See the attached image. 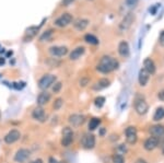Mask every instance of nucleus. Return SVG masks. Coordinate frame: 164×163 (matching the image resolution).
Instances as JSON below:
<instances>
[{
	"label": "nucleus",
	"instance_id": "obj_1",
	"mask_svg": "<svg viewBox=\"0 0 164 163\" xmlns=\"http://www.w3.org/2000/svg\"><path fill=\"white\" fill-rule=\"evenodd\" d=\"M119 62L115 59V58L111 57V56H103L97 64L96 69L102 73H109V72L114 71V70L118 69Z\"/></svg>",
	"mask_w": 164,
	"mask_h": 163
},
{
	"label": "nucleus",
	"instance_id": "obj_2",
	"mask_svg": "<svg viewBox=\"0 0 164 163\" xmlns=\"http://www.w3.org/2000/svg\"><path fill=\"white\" fill-rule=\"evenodd\" d=\"M56 81H57V77H56L55 74L46 73L39 80V88L41 90H43V91H45L48 88H51Z\"/></svg>",
	"mask_w": 164,
	"mask_h": 163
},
{
	"label": "nucleus",
	"instance_id": "obj_3",
	"mask_svg": "<svg viewBox=\"0 0 164 163\" xmlns=\"http://www.w3.org/2000/svg\"><path fill=\"white\" fill-rule=\"evenodd\" d=\"M73 130L70 127H65L61 130V140L60 144L63 147H69L73 142Z\"/></svg>",
	"mask_w": 164,
	"mask_h": 163
},
{
	"label": "nucleus",
	"instance_id": "obj_4",
	"mask_svg": "<svg viewBox=\"0 0 164 163\" xmlns=\"http://www.w3.org/2000/svg\"><path fill=\"white\" fill-rule=\"evenodd\" d=\"M133 107H135L136 113L139 114V115H145V114H147L148 111H149V105L146 102V100L142 98H139V96L136 98L135 103H133Z\"/></svg>",
	"mask_w": 164,
	"mask_h": 163
},
{
	"label": "nucleus",
	"instance_id": "obj_5",
	"mask_svg": "<svg viewBox=\"0 0 164 163\" xmlns=\"http://www.w3.org/2000/svg\"><path fill=\"white\" fill-rule=\"evenodd\" d=\"M133 21H135V15H133V12L127 13V15H125V18L121 20V23H119V27H118L119 31L126 32L127 30H129V27H131V24L133 23Z\"/></svg>",
	"mask_w": 164,
	"mask_h": 163
},
{
	"label": "nucleus",
	"instance_id": "obj_6",
	"mask_svg": "<svg viewBox=\"0 0 164 163\" xmlns=\"http://www.w3.org/2000/svg\"><path fill=\"white\" fill-rule=\"evenodd\" d=\"M126 135V141L129 144H135L138 140V134H137V128L135 126H129L126 128L125 130Z\"/></svg>",
	"mask_w": 164,
	"mask_h": 163
},
{
	"label": "nucleus",
	"instance_id": "obj_7",
	"mask_svg": "<svg viewBox=\"0 0 164 163\" xmlns=\"http://www.w3.org/2000/svg\"><path fill=\"white\" fill-rule=\"evenodd\" d=\"M31 156V151L27 148H20L14 154V161L17 163H24Z\"/></svg>",
	"mask_w": 164,
	"mask_h": 163
},
{
	"label": "nucleus",
	"instance_id": "obj_8",
	"mask_svg": "<svg viewBox=\"0 0 164 163\" xmlns=\"http://www.w3.org/2000/svg\"><path fill=\"white\" fill-rule=\"evenodd\" d=\"M81 146H82V148L87 149V150H91V149L94 148V146H95L94 135L85 134L81 139Z\"/></svg>",
	"mask_w": 164,
	"mask_h": 163
},
{
	"label": "nucleus",
	"instance_id": "obj_9",
	"mask_svg": "<svg viewBox=\"0 0 164 163\" xmlns=\"http://www.w3.org/2000/svg\"><path fill=\"white\" fill-rule=\"evenodd\" d=\"M32 117L35 120H37V122L44 123L47 119V114H46L43 106H37V107H35L32 111Z\"/></svg>",
	"mask_w": 164,
	"mask_h": 163
},
{
	"label": "nucleus",
	"instance_id": "obj_10",
	"mask_svg": "<svg viewBox=\"0 0 164 163\" xmlns=\"http://www.w3.org/2000/svg\"><path fill=\"white\" fill-rule=\"evenodd\" d=\"M72 22V15H70V13H63L60 17H58L57 19L55 20V25L59 27H67L68 24H70Z\"/></svg>",
	"mask_w": 164,
	"mask_h": 163
},
{
	"label": "nucleus",
	"instance_id": "obj_11",
	"mask_svg": "<svg viewBox=\"0 0 164 163\" xmlns=\"http://www.w3.org/2000/svg\"><path fill=\"white\" fill-rule=\"evenodd\" d=\"M20 137H21V132H20V130L11 129L5 137H3V140H5L6 144H14L15 141H18V140L20 139Z\"/></svg>",
	"mask_w": 164,
	"mask_h": 163
},
{
	"label": "nucleus",
	"instance_id": "obj_12",
	"mask_svg": "<svg viewBox=\"0 0 164 163\" xmlns=\"http://www.w3.org/2000/svg\"><path fill=\"white\" fill-rule=\"evenodd\" d=\"M68 122L73 127H79L85 122V117L84 115H81V114H71L68 118Z\"/></svg>",
	"mask_w": 164,
	"mask_h": 163
},
{
	"label": "nucleus",
	"instance_id": "obj_13",
	"mask_svg": "<svg viewBox=\"0 0 164 163\" xmlns=\"http://www.w3.org/2000/svg\"><path fill=\"white\" fill-rule=\"evenodd\" d=\"M48 52L54 57H63L68 53V48L66 46H51L49 47Z\"/></svg>",
	"mask_w": 164,
	"mask_h": 163
},
{
	"label": "nucleus",
	"instance_id": "obj_14",
	"mask_svg": "<svg viewBox=\"0 0 164 163\" xmlns=\"http://www.w3.org/2000/svg\"><path fill=\"white\" fill-rule=\"evenodd\" d=\"M159 142H160V138H157V137H149L147 140L145 141L143 144V147L147 151H152V150H154L158 146H159Z\"/></svg>",
	"mask_w": 164,
	"mask_h": 163
},
{
	"label": "nucleus",
	"instance_id": "obj_15",
	"mask_svg": "<svg viewBox=\"0 0 164 163\" xmlns=\"http://www.w3.org/2000/svg\"><path fill=\"white\" fill-rule=\"evenodd\" d=\"M51 94L49 93L48 91H42L41 93L39 94V96H37L36 98V103H37V106H44L46 105V104L48 103L49 101H51Z\"/></svg>",
	"mask_w": 164,
	"mask_h": 163
},
{
	"label": "nucleus",
	"instance_id": "obj_16",
	"mask_svg": "<svg viewBox=\"0 0 164 163\" xmlns=\"http://www.w3.org/2000/svg\"><path fill=\"white\" fill-rule=\"evenodd\" d=\"M149 132L151 134V136L157 137V138H161L162 136H164V126L163 125H154V126H151L149 129Z\"/></svg>",
	"mask_w": 164,
	"mask_h": 163
},
{
	"label": "nucleus",
	"instance_id": "obj_17",
	"mask_svg": "<svg viewBox=\"0 0 164 163\" xmlns=\"http://www.w3.org/2000/svg\"><path fill=\"white\" fill-rule=\"evenodd\" d=\"M89 23H90L89 20L83 19V18H78L77 20L73 21V27L78 31H83V30H85L88 27Z\"/></svg>",
	"mask_w": 164,
	"mask_h": 163
},
{
	"label": "nucleus",
	"instance_id": "obj_18",
	"mask_svg": "<svg viewBox=\"0 0 164 163\" xmlns=\"http://www.w3.org/2000/svg\"><path fill=\"white\" fill-rule=\"evenodd\" d=\"M39 30V27H35V25H32V27H27V31H25V35H24V41L29 42L31 41L33 37H35Z\"/></svg>",
	"mask_w": 164,
	"mask_h": 163
},
{
	"label": "nucleus",
	"instance_id": "obj_19",
	"mask_svg": "<svg viewBox=\"0 0 164 163\" xmlns=\"http://www.w3.org/2000/svg\"><path fill=\"white\" fill-rule=\"evenodd\" d=\"M118 53L121 57H128L129 54H130V48H129V45L126 41H121V43L118 44Z\"/></svg>",
	"mask_w": 164,
	"mask_h": 163
},
{
	"label": "nucleus",
	"instance_id": "obj_20",
	"mask_svg": "<svg viewBox=\"0 0 164 163\" xmlns=\"http://www.w3.org/2000/svg\"><path fill=\"white\" fill-rule=\"evenodd\" d=\"M143 69H145L146 71H148L149 74L155 73L157 68H155L154 62H153V60H152L151 58H146V59L143 60Z\"/></svg>",
	"mask_w": 164,
	"mask_h": 163
},
{
	"label": "nucleus",
	"instance_id": "obj_21",
	"mask_svg": "<svg viewBox=\"0 0 164 163\" xmlns=\"http://www.w3.org/2000/svg\"><path fill=\"white\" fill-rule=\"evenodd\" d=\"M150 74L148 73V71H146L143 68H141L139 71V76H138V81H139V84L141 86H147L148 81H149Z\"/></svg>",
	"mask_w": 164,
	"mask_h": 163
},
{
	"label": "nucleus",
	"instance_id": "obj_22",
	"mask_svg": "<svg viewBox=\"0 0 164 163\" xmlns=\"http://www.w3.org/2000/svg\"><path fill=\"white\" fill-rule=\"evenodd\" d=\"M84 52H85V48L83 47V46H78V47H76L75 49H72V52L70 53V55H69L70 60H77L78 58H80L83 54H84Z\"/></svg>",
	"mask_w": 164,
	"mask_h": 163
},
{
	"label": "nucleus",
	"instance_id": "obj_23",
	"mask_svg": "<svg viewBox=\"0 0 164 163\" xmlns=\"http://www.w3.org/2000/svg\"><path fill=\"white\" fill-rule=\"evenodd\" d=\"M109 84H111V81H109V79H106V78H102V79H100L99 81L93 86V90H95V91H100V90L106 89L107 86H109Z\"/></svg>",
	"mask_w": 164,
	"mask_h": 163
},
{
	"label": "nucleus",
	"instance_id": "obj_24",
	"mask_svg": "<svg viewBox=\"0 0 164 163\" xmlns=\"http://www.w3.org/2000/svg\"><path fill=\"white\" fill-rule=\"evenodd\" d=\"M53 34H54L53 30L44 31L43 33H42V35L39 36V41L41 42H49L51 39H53Z\"/></svg>",
	"mask_w": 164,
	"mask_h": 163
},
{
	"label": "nucleus",
	"instance_id": "obj_25",
	"mask_svg": "<svg viewBox=\"0 0 164 163\" xmlns=\"http://www.w3.org/2000/svg\"><path fill=\"white\" fill-rule=\"evenodd\" d=\"M45 64L51 68H57V67L60 66L61 61L60 60H57L56 58H54V57H49L48 59L45 60Z\"/></svg>",
	"mask_w": 164,
	"mask_h": 163
},
{
	"label": "nucleus",
	"instance_id": "obj_26",
	"mask_svg": "<svg viewBox=\"0 0 164 163\" xmlns=\"http://www.w3.org/2000/svg\"><path fill=\"white\" fill-rule=\"evenodd\" d=\"M84 41L92 45H97L99 44V39L96 36H94L93 34H85L84 35Z\"/></svg>",
	"mask_w": 164,
	"mask_h": 163
},
{
	"label": "nucleus",
	"instance_id": "obj_27",
	"mask_svg": "<svg viewBox=\"0 0 164 163\" xmlns=\"http://www.w3.org/2000/svg\"><path fill=\"white\" fill-rule=\"evenodd\" d=\"M101 124V119L97 117H93L90 119V123H89V130H95L97 127H99V125Z\"/></svg>",
	"mask_w": 164,
	"mask_h": 163
},
{
	"label": "nucleus",
	"instance_id": "obj_28",
	"mask_svg": "<svg viewBox=\"0 0 164 163\" xmlns=\"http://www.w3.org/2000/svg\"><path fill=\"white\" fill-rule=\"evenodd\" d=\"M164 118V107H159L155 111L154 115H153V120L159 122V120L163 119Z\"/></svg>",
	"mask_w": 164,
	"mask_h": 163
},
{
	"label": "nucleus",
	"instance_id": "obj_29",
	"mask_svg": "<svg viewBox=\"0 0 164 163\" xmlns=\"http://www.w3.org/2000/svg\"><path fill=\"white\" fill-rule=\"evenodd\" d=\"M63 104H64V100H63V98H57L55 101H54V103H53V108L55 111H58L59 108L61 107V106H63Z\"/></svg>",
	"mask_w": 164,
	"mask_h": 163
},
{
	"label": "nucleus",
	"instance_id": "obj_30",
	"mask_svg": "<svg viewBox=\"0 0 164 163\" xmlns=\"http://www.w3.org/2000/svg\"><path fill=\"white\" fill-rule=\"evenodd\" d=\"M112 160H113V163H125V159L121 153H115Z\"/></svg>",
	"mask_w": 164,
	"mask_h": 163
},
{
	"label": "nucleus",
	"instance_id": "obj_31",
	"mask_svg": "<svg viewBox=\"0 0 164 163\" xmlns=\"http://www.w3.org/2000/svg\"><path fill=\"white\" fill-rule=\"evenodd\" d=\"M61 88H63V82L61 81H56L55 83L51 86V90H53L54 93H58V92L61 90Z\"/></svg>",
	"mask_w": 164,
	"mask_h": 163
},
{
	"label": "nucleus",
	"instance_id": "obj_32",
	"mask_svg": "<svg viewBox=\"0 0 164 163\" xmlns=\"http://www.w3.org/2000/svg\"><path fill=\"white\" fill-rule=\"evenodd\" d=\"M104 103H105V98H104V96H97V98L94 100L95 106L99 108H101L102 106L104 105Z\"/></svg>",
	"mask_w": 164,
	"mask_h": 163
},
{
	"label": "nucleus",
	"instance_id": "obj_33",
	"mask_svg": "<svg viewBox=\"0 0 164 163\" xmlns=\"http://www.w3.org/2000/svg\"><path fill=\"white\" fill-rule=\"evenodd\" d=\"M138 1H139V0H125L126 5H127L128 7H135L138 3Z\"/></svg>",
	"mask_w": 164,
	"mask_h": 163
},
{
	"label": "nucleus",
	"instance_id": "obj_34",
	"mask_svg": "<svg viewBox=\"0 0 164 163\" xmlns=\"http://www.w3.org/2000/svg\"><path fill=\"white\" fill-rule=\"evenodd\" d=\"M89 82H90L89 78H82V79L80 80V86H87L88 84H89Z\"/></svg>",
	"mask_w": 164,
	"mask_h": 163
},
{
	"label": "nucleus",
	"instance_id": "obj_35",
	"mask_svg": "<svg viewBox=\"0 0 164 163\" xmlns=\"http://www.w3.org/2000/svg\"><path fill=\"white\" fill-rule=\"evenodd\" d=\"M73 1H75V0H63V1H61V5H63L64 7H68V6L71 5Z\"/></svg>",
	"mask_w": 164,
	"mask_h": 163
},
{
	"label": "nucleus",
	"instance_id": "obj_36",
	"mask_svg": "<svg viewBox=\"0 0 164 163\" xmlns=\"http://www.w3.org/2000/svg\"><path fill=\"white\" fill-rule=\"evenodd\" d=\"M160 44H161L162 46H164V30L161 32V34H160V40H159Z\"/></svg>",
	"mask_w": 164,
	"mask_h": 163
},
{
	"label": "nucleus",
	"instance_id": "obj_37",
	"mask_svg": "<svg viewBox=\"0 0 164 163\" xmlns=\"http://www.w3.org/2000/svg\"><path fill=\"white\" fill-rule=\"evenodd\" d=\"M158 98H159L161 101L164 102V90H162V91L159 92V94H158Z\"/></svg>",
	"mask_w": 164,
	"mask_h": 163
},
{
	"label": "nucleus",
	"instance_id": "obj_38",
	"mask_svg": "<svg viewBox=\"0 0 164 163\" xmlns=\"http://www.w3.org/2000/svg\"><path fill=\"white\" fill-rule=\"evenodd\" d=\"M135 163H148V162L145 160V159L139 158V159H137V160H136V162H135Z\"/></svg>",
	"mask_w": 164,
	"mask_h": 163
},
{
	"label": "nucleus",
	"instance_id": "obj_39",
	"mask_svg": "<svg viewBox=\"0 0 164 163\" xmlns=\"http://www.w3.org/2000/svg\"><path fill=\"white\" fill-rule=\"evenodd\" d=\"M29 163H44V162L42 159H35V160L31 161V162H29Z\"/></svg>",
	"mask_w": 164,
	"mask_h": 163
},
{
	"label": "nucleus",
	"instance_id": "obj_40",
	"mask_svg": "<svg viewBox=\"0 0 164 163\" xmlns=\"http://www.w3.org/2000/svg\"><path fill=\"white\" fill-rule=\"evenodd\" d=\"M5 62H6V58L5 57H0V66L5 65Z\"/></svg>",
	"mask_w": 164,
	"mask_h": 163
},
{
	"label": "nucleus",
	"instance_id": "obj_41",
	"mask_svg": "<svg viewBox=\"0 0 164 163\" xmlns=\"http://www.w3.org/2000/svg\"><path fill=\"white\" fill-rule=\"evenodd\" d=\"M150 12H151L152 15H155V12H157V8H152V9H150Z\"/></svg>",
	"mask_w": 164,
	"mask_h": 163
},
{
	"label": "nucleus",
	"instance_id": "obj_42",
	"mask_svg": "<svg viewBox=\"0 0 164 163\" xmlns=\"http://www.w3.org/2000/svg\"><path fill=\"white\" fill-rule=\"evenodd\" d=\"M49 163H57V161L54 158H49Z\"/></svg>",
	"mask_w": 164,
	"mask_h": 163
},
{
	"label": "nucleus",
	"instance_id": "obj_43",
	"mask_svg": "<svg viewBox=\"0 0 164 163\" xmlns=\"http://www.w3.org/2000/svg\"><path fill=\"white\" fill-rule=\"evenodd\" d=\"M12 54H13L12 51H9V52L7 53V57H10V56H12Z\"/></svg>",
	"mask_w": 164,
	"mask_h": 163
},
{
	"label": "nucleus",
	"instance_id": "obj_44",
	"mask_svg": "<svg viewBox=\"0 0 164 163\" xmlns=\"http://www.w3.org/2000/svg\"><path fill=\"white\" fill-rule=\"evenodd\" d=\"M104 132H105V129H104V128H102L101 132H100V135H104Z\"/></svg>",
	"mask_w": 164,
	"mask_h": 163
},
{
	"label": "nucleus",
	"instance_id": "obj_45",
	"mask_svg": "<svg viewBox=\"0 0 164 163\" xmlns=\"http://www.w3.org/2000/svg\"><path fill=\"white\" fill-rule=\"evenodd\" d=\"M162 153H163V154H164V148H163V150H162Z\"/></svg>",
	"mask_w": 164,
	"mask_h": 163
},
{
	"label": "nucleus",
	"instance_id": "obj_46",
	"mask_svg": "<svg viewBox=\"0 0 164 163\" xmlns=\"http://www.w3.org/2000/svg\"><path fill=\"white\" fill-rule=\"evenodd\" d=\"M0 49H1V48H0Z\"/></svg>",
	"mask_w": 164,
	"mask_h": 163
}]
</instances>
